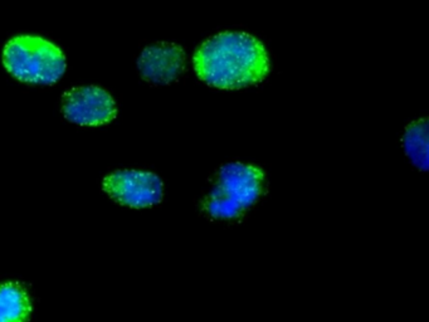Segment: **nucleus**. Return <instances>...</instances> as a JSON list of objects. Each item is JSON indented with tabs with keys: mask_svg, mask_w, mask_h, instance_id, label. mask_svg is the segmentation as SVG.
Instances as JSON below:
<instances>
[{
	"mask_svg": "<svg viewBox=\"0 0 429 322\" xmlns=\"http://www.w3.org/2000/svg\"><path fill=\"white\" fill-rule=\"evenodd\" d=\"M193 62L198 77L221 90L257 85L269 70L263 44L243 32H223L211 37L197 49Z\"/></svg>",
	"mask_w": 429,
	"mask_h": 322,
	"instance_id": "f257e3e1",
	"label": "nucleus"
},
{
	"mask_svg": "<svg viewBox=\"0 0 429 322\" xmlns=\"http://www.w3.org/2000/svg\"><path fill=\"white\" fill-rule=\"evenodd\" d=\"M266 192V175L252 164L233 161L218 169L201 199V211L219 222L239 221Z\"/></svg>",
	"mask_w": 429,
	"mask_h": 322,
	"instance_id": "f03ea898",
	"label": "nucleus"
},
{
	"mask_svg": "<svg viewBox=\"0 0 429 322\" xmlns=\"http://www.w3.org/2000/svg\"><path fill=\"white\" fill-rule=\"evenodd\" d=\"M3 63L15 78L24 82L52 85L63 76L66 57L47 39L37 35H18L4 47Z\"/></svg>",
	"mask_w": 429,
	"mask_h": 322,
	"instance_id": "7ed1b4c3",
	"label": "nucleus"
},
{
	"mask_svg": "<svg viewBox=\"0 0 429 322\" xmlns=\"http://www.w3.org/2000/svg\"><path fill=\"white\" fill-rule=\"evenodd\" d=\"M103 189L112 199L130 208L142 209L163 200L164 184L154 172L121 170L103 180Z\"/></svg>",
	"mask_w": 429,
	"mask_h": 322,
	"instance_id": "20e7f679",
	"label": "nucleus"
},
{
	"mask_svg": "<svg viewBox=\"0 0 429 322\" xmlns=\"http://www.w3.org/2000/svg\"><path fill=\"white\" fill-rule=\"evenodd\" d=\"M62 111L70 122L83 126H99L116 117L117 107L109 92L97 86H83L64 93Z\"/></svg>",
	"mask_w": 429,
	"mask_h": 322,
	"instance_id": "39448f33",
	"label": "nucleus"
},
{
	"mask_svg": "<svg viewBox=\"0 0 429 322\" xmlns=\"http://www.w3.org/2000/svg\"><path fill=\"white\" fill-rule=\"evenodd\" d=\"M187 56L175 43L159 42L148 46L137 59L141 77L154 85H167L184 73Z\"/></svg>",
	"mask_w": 429,
	"mask_h": 322,
	"instance_id": "423d86ee",
	"label": "nucleus"
},
{
	"mask_svg": "<svg viewBox=\"0 0 429 322\" xmlns=\"http://www.w3.org/2000/svg\"><path fill=\"white\" fill-rule=\"evenodd\" d=\"M30 312L29 296L22 284H0V322H27Z\"/></svg>",
	"mask_w": 429,
	"mask_h": 322,
	"instance_id": "0eeeda50",
	"label": "nucleus"
},
{
	"mask_svg": "<svg viewBox=\"0 0 429 322\" xmlns=\"http://www.w3.org/2000/svg\"><path fill=\"white\" fill-rule=\"evenodd\" d=\"M428 120L420 119L410 122L402 136V145L405 155L420 171L428 170Z\"/></svg>",
	"mask_w": 429,
	"mask_h": 322,
	"instance_id": "6e6552de",
	"label": "nucleus"
}]
</instances>
